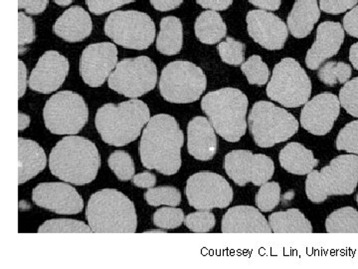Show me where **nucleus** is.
Segmentation results:
<instances>
[{"label":"nucleus","mask_w":358,"mask_h":269,"mask_svg":"<svg viewBox=\"0 0 358 269\" xmlns=\"http://www.w3.org/2000/svg\"><path fill=\"white\" fill-rule=\"evenodd\" d=\"M250 36L268 50H280L288 39V27L281 18L264 11H252L247 14Z\"/></svg>","instance_id":"a211bd4d"},{"label":"nucleus","mask_w":358,"mask_h":269,"mask_svg":"<svg viewBox=\"0 0 358 269\" xmlns=\"http://www.w3.org/2000/svg\"><path fill=\"white\" fill-rule=\"evenodd\" d=\"M343 28L348 34L352 37H358V6H355L346 13L343 18Z\"/></svg>","instance_id":"a18cd8bd"},{"label":"nucleus","mask_w":358,"mask_h":269,"mask_svg":"<svg viewBox=\"0 0 358 269\" xmlns=\"http://www.w3.org/2000/svg\"><path fill=\"white\" fill-rule=\"evenodd\" d=\"M134 1L136 0H86V4L92 13L100 15Z\"/></svg>","instance_id":"37998d69"},{"label":"nucleus","mask_w":358,"mask_h":269,"mask_svg":"<svg viewBox=\"0 0 358 269\" xmlns=\"http://www.w3.org/2000/svg\"><path fill=\"white\" fill-rule=\"evenodd\" d=\"M27 88V68L23 61L18 62V95L20 98L24 96Z\"/></svg>","instance_id":"3c124183"},{"label":"nucleus","mask_w":358,"mask_h":269,"mask_svg":"<svg viewBox=\"0 0 358 269\" xmlns=\"http://www.w3.org/2000/svg\"><path fill=\"white\" fill-rule=\"evenodd\" d=\"M280 164L289 173L303 176L310 174L319 165L312 151L300 143H289L279 156Z\"/></svg>","instance_id":"a878e982"},{"label":"nucleus","mask_w":358,"mask_h":269,"mask_svg":"<svg viewBox=\"0 0 358 269\" xmlns=\"http://www.w3.org/2000/svg\"><path fill=\"white\" fill-rule=\"evenodd\" d=\"M357 0H320V8L327 13L341 14L357 6Z\"/></svg>","instance_id":"c03bdc74"},{"label":"nucleus","mask_w":358,"mask_h":269,"mask_svg":"<svg viewBox=\"0 0 358 269\" xmlns=\"http://www.w3.org/2000/svg\"><path fill=\"white\" fill-rule=\"evenodd\" d=\"M345 40L343 25L334 21H327L319 25L317 39L306 56V64L310 70L319 69L320 65L338 54Z\"/></svg>","instance_id":"aec40b11"},{"label":"nucleus","mask_w":358,"mask_h":269,"mask_svg":"<svg viewBox=\"0 0 358 269\" xmlns=\"http://www.w3.org/2000/svg\"><path fill=\"white\" fill-rule=\"evenodd\" d=\"M253 6L260 7L264 11H278L281 6L282 0H249Z\"/></svg>","instance_id":"603ef678"},{"label":"nucleus","mask_w":358,"mask_h":269,"mask_svg":"<svg viewBox=\"0 0 358 269\" xmlns=\"http://www.w3.org/2000/svg\"><path fill=\"white\" fill-rule=\"evenodd\" d=\"M73 0H54L55 4H57L58 6H67L69 4H72Z\"/></svg>","instance_id":"6e6d98bb"},{"label":"nucleus","mask_w":358,"mask_h":269,"mask_svg":"<svg viewBox=\"0 0 358 269\" xmlns=\"http://www.w3.org/2000/svg\"><path fill=\"white\" fill-rule=\"evenodd\" d=\"M18 119H20V121H18V129H20V131H23V130H25L28 126H29V116L24 114V113L20 112V114H18Z\"/></svg>","instance_id":"5fc2aeb1"},{"label":"nucleus","mask_w":358,"mask_h":269,"mask_svg":"<svg viewBox=\"0 0 358 269\" xmlns=\"http://www.w3.org/2000/svg\"><path fill=\"white\" fill-rule=\"evenodd\" d=\"M188 152L194 159L210 160L217 151V137L209 120L193 118L187 127Z\"/></svg>","instance_id":"4be33fe9"},{"label":"nucleus","mask_w":358,"mask_h":269,"mask_svg":"<svg viewBox=\"0 0 358 269\" xmlns=\"http://www.w3.org/2000/svg\"><path fill=\"white\" fill-rule=\"evenodd\" d=\"M185 219V214L180 209L162 207L155 212L154 223L157 228L173 230L180 226Z\"/></svg>","instance_id":"4c0bfd02"},{"label":"nucleus","mask_w":358,"mask_h":269,"mask_svg":"<svg viewBox=\"0 0 358 269\" xmlns=\"http://www.w3.org/2000/svg\"><path fill=\"white\" fill-rule=\"evenodd\" d=\"M32 200L38 207L58 214H77L84 207L81 195L64 183L40 184L33 190Z\"/></svg>","instance_id":"dca6fc26"},{"label":"nucleus","mask_w":358,"mask_h":269,"mask_svg":"<svg viewBox=\"0 0 358 269\" xmlns=\"http://www.w3.org/2000/svg\"><path fill=\"white\" fill-rule=\"evenodd\" d=\"M352 67L346 63L329 61L320 67L317 76L322 83L334 86L338 83H346L352 77Z\"/></svg>","instance_id":"7c9ffc66"},{"label":"nucleus","mask_w":358,"mask_h":269,"mask_svg":"<svg viewBox=\"0 0 358 269\" xmlns=\"http://www.w3.org/2000/svg\"><path fill=\"white\" fill-rule=\"evenodd\" d=\"M329 233H357L358 212L352 207L339 209L329 214L326 221Z\"/></svg>","instance_id":"c756f323"},{"label":"nucleus","mask_w":358,"mask_h":269,"mask_svg":"<svg viewBox=\"0 0 358 269\" xmlns=\"http://www.w3.org/2000/svg\"><path fill=\"white\" fill-rule=\"evenodd\" d=\"M69 73V61L57 51H47L40 57L29 78V87L40 93L56 91Z\"/></svg>","instance_id":"6ab92c4d"},{"label":"nucleus","mask_w":358,"mask_h":269,"mask_svg":"<svg viewBox=\"0 0 358 269\" xmlns=\"http://www.w3.org/2000/svg\"><path fill=\"white\" fill-rule=\"evenodd\" d=\"M35 39L34 21L23 13L18 14V42L20 46L31 43Z\"/></svg>","instance_id":"79ce46f5"},{"label":"nucleus","mask_w":358,"mask_h":269,"mask_svg":"<svg viewBox=\"0 0 358 269\" xmlns=\"http://www.w3.org/2000/svg\"><path fill=\"white\" fill-rule=\"evenodd\" d=\"M157 70L147 56L129 58L117 63L109 77V87L129 98H138L155 88Z\"/></svg>","instance_id":"f8f14e48"},{"label":"nucleus","mask_w":358,"mask_h":269,"mask_svg":"<svg viewBox=\"0 0 358 269\" xmlns=\"http://www.w3.org/2000/svg\"><path fill=\"white\" fill-rule=\"evenodd\" d=\"M199 6L210 11H226L232 4L233 0H196Z\"/></svg>","instance_id":"09e8293b"},{"label":"nucleus","mask_w":358,"mask_h":269,"mask_svg":"<svg viewBox=\"0 0 358 269\" xmlns=\"http://www.w3.org/2000/svg\"><path fill=\"white\" fill-rule=\"evenodd\" d=\"M357 181V156H338L320 172L313 170L308 174L306 193L310 202L320 204L331 195H352Z\"/></svg>","instance_id":"423d86ee"},{"label":"nucleus","mask_w":358,"mask_h":269,"mask_svg":"<svg viewBox=\"0 0 358 269\" xmlns=\"http://www.w3.org/2000/svg\"><path fill=\"white\" fill-rule=\"evenodd\" d=\"M117 65V49L110 42L89 45L80 60V73L85 83L100 87Z\"/></svg>","instance_id":"2eb2a0df"},{"label":"nucleus","mask_w":358,"mask_h":269,"mask_svg":"<svg viewBox=\"0 0 358 269\" xmlns=\"http://www.w3.org/2000/svg\"><path fill=\"white\" fill-rule=\"evenodd\" d=\"M223 233H271L268 221L258 209L249 205L231 207L223 216Z\"/></svg>","instance_id":"412c9836"},{"label":"nucleus","mask_w":358,"mask_h":269,"mask_svg":"<svg viewBox=\"0 0 358 269\" xmlns=\"http://www.w3.org/2000/svg\"><path fill=\"white\" fill-rule=\"evenodd\" d=\"M150 119L147 104L133 99L119 105L106 104L96 112L95 124L105 143L122 147L138 138Z\"/></svg>","instance_id":"7ed1b4c3"},{"label":"nucleus","mask_w":358,"mask_h":269,"mask_svg":"<svg viewBox=\"0 0 358 269\" xmlns=\"http://www.w3.org/2000/svg\"><path fill=\"white\" fill-rule=\"evenodd\" d=\"M185 136L173 116L150 118L141 136L140 155L143 167L171 176L181 167L180 150Z\"/></svg>","instance_id":"f257e3e1"},{"label":"nucleus","mask_w":358,"mask_h":269,"mask_svg":"<svg viewBox=\"0 0 358 269\" xmlns=\"http://www.w3.org/2000/svg\"><path fill=\"white\" fill-rule=\"evenodd\" d=\"M218 51L223 62L229 65H240L244 63L245 45L234 39L228 37L218 45Z\"/></svg>","instance_id":"e433bc0d"},{"label":"nucleus","mask_w":358,"mask_h":269,"mask_svg":"<svg viewBox=\"0 0 358 269\" xmlns=\"http://www.w3.org/2000/svg\"><path fill=\"white\" fill-rule=\"evenodd\" d=\"M147 233H166V231H164V230H150V231H147Z\"/></svg>","instance_id":"4d7b16f0"},{"label":"nucleus","mask_w":358,"mask_h":269,"mask_svg":"<svg viewBox=\"0 0 358 269\" xmlns=\"http://www.w3.org/2000/svg\"><path fill=\"white\" fill-rule=\"evenodd\" d=\"M341 103L333 93H322L305 104L301 114L303 128L315 136L331 132L338 118Z\"/></svg>","instance_id":"f3484780"},{"label":"nucleus","mask_w":358,"mask_h":269,"mask_svg":"<svg viewBox=\"0 0 358 269\" xmlns=\"http://www.w3.org/2000/svg\"><path fill=\"white\" fill-rule=\"evenodd\" d=\"M350 60L355 69L358 70V43L353 44L350 47Z\"/></svg>","instance_id":"864d4df0"},{"label":"nucleus","mask_w":358,"mask_h":269,"mask_svg":"<svg viewBox=\"0 0 358 269\" xmlns=\"http://www.w3.org/2000/svg\"><path fill=\"white\" fill-rule=\"evenodd\" d=\"M358 78H353L346 82L345 86L339 91V103L348 114L358 117Z\"/></svg>","instance_id":"ea45409f"},{"label":"nucleus","mask_w":358,"mask_h":269,"mask_svg":"<svg viewBox=\"0 0 358 269\" xmlns=\"http://www.w3.org/2000/svg\"><path fill=\"white\" fill-rule=\"evenodd\" d=\"M100 166V154L95 144L83 137L72 134L58 142L49 158L51 173L76 186L92 183Z\"/></svg>","instance_id":"f03ea898"},{"label":"nucleus","mask_w":358,"mask_h":269,"mask_svg":"<svg viewBox=\"0 0 358 269\" xmlns=\"http://www.w3.org/2000/svg\"><path fill=\"white\" fill-rule=\"evenodd\" d=\"M109 167L121 181H129L134 177V165L131 156L124 151H117L110 156Z\"/></svg>","instance_id":"c9c22d12"},{"label":"nucleus","mask_w":358,"mask_h":269,"mask_svg":"<svg viewBox=\"0 0 358 269\" xmlns=\"http://www.w3.org/2000/svg\"><path fill=\"white\" fill-rule=\"evenodd\" d=\"M224 167L228 176L240 186L249 183L261 186L272 179L275 172L271 158L244 150L233 151L226 155Z\"/></svg>","instance_id":"4468645a"},{"label":"nucleus","mask_w":358,"mask_h":269,"mask_svg":"<svg viewBox=\"0 0 358 269\" xmlns=\"http://www.w3.org/2000/svg\"><path fill=\"white\" fill-rule=\"evenodd\" d=\"M183 43V28L180 20L167 16L160 22V32L157 40V50L171 56L180 52Z\"/></svg>","instance_id":"bb28decb"},{"label":"nucleus","mask_w":358,"mask_h":269,"mask_svg":"<svg viewBox=\"0 0 358 269\" xmlns=\"http://www.w3.org/2000/svg\"><path fill=\"white\" fill-rule=\"evenodd\" d=\"M336 148L339 151H346L350 154H357L358 121L350 123L339 132L338 139H336Z\"/></svg>","instance_id":"a19ab883"},{"label":"nucleus","mask_w":358,"mask_h":269,"mask_svg":"<svg viewBox=\"0 0 358 269\" xmlns=\"http://www.w3.org/2000/svg\"><path fill=\"white\" fill-rule=\"evenodd\" d=\"M105 33L124 48L143 50L154 42L155 25L147 13L141 11H115L105 23Z\"/></svg>","instance_id":"9b49d317"},{"label":"nucleus","mask_w":358,"mask_h":269,"mask_svg":"<svg viewBox=\"0 0 358 269\" xmlns=\"http://www.w3.org/2000/svg\"><path fill=\"white\" fill-rule=\"evenodd\" d=\"M46 128L56 134H76L89 119V110L83 97L72 91L56 93L45 105Z\"/></svg>","instance_id":"9d476101"},{"label":"nucleus","mask_w":358,"mask_h":269,"mask_svg":"<svg viewBox=\"0 0 358 269\" xmlns=\"http://www.w3.org/2000/svg\"><path fill=\"white\" fill-rule=\"evenodd\" d=\"M195 35L202 43L215 44L226 36L227 27L220 14L206 11L197 18L194 26Z\"/></svg>","instance_id":"c85d7f7f"},{"label":"nucleus","mask_w":358,"mask_h":269,"mask_svg":"<svg viewBox=\"0 0 358 269\" xmlns=\"http://www.w3.org/2000/svg\"><path fill=\"white\" fill-rule=\"evenodd\" d=\"M54 32L68 42H79L91 34L93 29L91 16L81 6L67 9L54 25Z\"/></svg>","instance_id":"5701e85b"},{"label":"nucleus","mask_w":358,"mask_h":269,"mask_svg":"<svg viewBox=\"0 0 358 269\" xmlns=\"http://www.w3.org/2000/svg\"><path fill=\"white\" fill-rule=\"evenodd\" d=\"M281 200V186L275 181H267L261 186L256 195V205L260 211H273Z\"/></svg>","instance_id":"f704fd0d"},{"label":"nucleus","mask_w":358,"mask_h":269,"mask_svg":"<svg viewBox=\"0 0 358 269\" xmlns=\"http://www.w3.org/2000/svg\"><path fill=\"white\" fill-rule=\"evenodd\" d=\"M320 11L317 0H296L289 14V32L296 39H305L319 21Z\"/></svg>","instance_id":"b1692460"},{"label":"nucleus","mask_w":358,"mask_h":269,"mask_svg":"<svg viewBox=\"0 0 358 269\" xmlns=\"http://www.w3.org/2000/svg\"><path fill=\"white\" fill-rule=\"evenodd\" d=\"M48 0H18L20 9L29 14H40L46 9Z\"/></svg>","instance_id":"49530a36"},{"label":"nucleus","mask_w":358,"mask_h":269,"mask_svg":"<svg viewBox=\"0 0 358 269\" xmlns=\"http://www.w3.org/2000/svg\"><path fill=\"white\" fill-rule=\"evenodd\" d=\"M206 85V76L196 65L188 61H174L162 70L159 91L167 102L187 104L199 100Z\"/></svg>","instance_id":"1a4fd4ad"},{"label":"nucleus","mask_w":358,"mask_h":269,"mask_svg":"<svg viewBox=\"0 0 358 269\" xmlns=\"http://www.w3.org/2000/svg\"><path fill=\"white\" fill-rule=\"evenodd\" d=\"M20 185H23L46 167L47 158L43 149L36 142L20 138Z\"/></svg>","instance_id":"393cba45"},{"label":"nucleus","mask_w":358,"mask_h":269,"mask_svg":"<svg viewBox=\"0 0 358 269\" xmlns=\"http://www.w3.org/2000/svg\"><path fill=\"white\" fill-rule=\"evenodd\" d=\"M248 124L254 141L261 148L286 142L299 130L298 120L291 113L267 101H259L252 107Z\"/></svg>","instance_id":"0eeeda50"},{"label":"nucleus","mask_w":358,"mask_h":269,"mask_svg":"<svg viewBox=\"0 0 358 269\" xmlns=\"http://www.w3.org/2000/svg\"><path fill=\"white\" fill-rule=\"evenodd\" d=\"M248 98L235 88L209 92L201 101V108L212 126L224 140L235 143L246 133Z\"/></svg>","instance_id":"39448f33"},{"label":"nucleus","mask_w":358,"mask_h":269,"mask_svg":"<svg viewBox=\"0 0 358 269\" xmlns=\"http://www.w3.org/2000/svg\"><path fill=\"white\" fill-rule=\"evenodd\" d=\"M312 94V82L300 63L285 58L275 66L267 87L268 98L287 108L305 105Z\"/></svg>","instance_id":"6e6552de"},{"label":"nucleus","mask_w":358,"mask_h":269,"mask_svg":"<svg viewBox=\"0 0 358 269\" xmlns=\"http://www.w3.org/2000/svg\"><path fill=\"white\" fill-rule=\"evenodd\" d=\"M242 72L244 73L250 84L263 86L267 83L270 72L265 62H263L259 55L251 56L241 66Z\"/></svg>","instance_id":"72a5a7b5"},{"label":"nucleus","mask_w":358,"mask_h":269,"mask_svg":"<svg viewBox=\"0 0 358 269\" xmlns=\"http://www.w3.org/2000/svg\"><path fill=\"white\" fill-rule=\"evenodd\" d=\"M134 185L138 186V188H154L155 183H157V178L154 174L141 173L136 174L133 178Z\"/></svg>","instance_id":"de8ad7c7"},{"label":"nucleus","mask_w":358,"mask_h":269,"mask_svg":"<svg viewBox=\"0 0 358 269\" xmlns=\"http://www.w3.org/2000/svg\"><path fill=\"white\" fill-rule=\"evenodd\" d=\"M185 224L193 233H209L215 226V216L209 211L192 212L185 219Z\"/></svg>","instance_id":"58836bf2"},{"label":"nucleus","mask_w":358,"mask_h":269,"mask_svg":"<svg viewBox=\"0 0 358 269\" xmlns=\"http://www.w3.org/2000/svg\"><path fill=\"white\" fill-rule=\"evenodd\" d=\"M188 204L199 211L225 209L233 200V190L220 174L200 172L188 179L185 188Z\"/></svg>","instance_id":"ddd939ff"},{"label":"nucleus","mask_w":358,"mask_h":269,"mask_svg":"<svg viewBox=\"0 0 358 269\" xmlns=\"http://www.w3.org/2000/svg\"><path fill=\"white\" fill-rule=\"evenodd\" d=\"M145 200L152 207H159L162 205L178 207L181 202V193L174 186L150 188L145 193Z\"/></svg>","instance_id":"473e14b6"},{"label":"nucleus","mask_w":358,"mask_h":269,"mask_svg":"<svg viewBox=\"0 0 358 269\" xmlns=\"http://www.w3.org/2000/svg\"><path fill=\"white\" fill-rule=\"evenodd\" d=\"M183 0H150V4L157 11H169L181 6Z\"/></svg>","instance_id":"8fccbe9b"},{"label":"nucleus","mask_w":358,"mask_h":269,"mask_svg":"<svg viewBox=\"0 0 358 269\" xmlns=\"http://www.w3.org/2000/svg\"><path fill=\"white\" fill-rule=\"evenodd\" d=\"M39 233H91L90 226L76 219H51L42 224L38 228Z\"/></svg>","instance_id":"2f4dec72"},{"label":"nucleus","mask_w":358,"mask_h":269,"mask_svg":"<svg viewBox=\"0 0 358 269\" xmlns=\"http://www.w3.org/2000/svg\"><path fill=\"white\" fill-rule=\"evenodd\" d=\"M86 216L95 233H134L138 228L133 202L112 188L99 191L90 198Z\"/></svg>","instance_id":"20e7f679"},{"label":"nucleus","mask_w":358,"mask_h":269,"mask_svg":"<svg viewBox=\"0 0 358 269\" xmlns=\"http://www.w3.org/2000/svg\"><path fill=\"white\" fill-rule=\"evenodd\" d=\"M268 224L275 233H312L310 221L299 209L278 212L271 214Z\"/></svg>","instance_id":"cd10ccee"}]
</instances>
